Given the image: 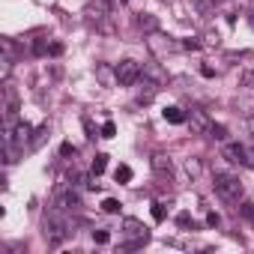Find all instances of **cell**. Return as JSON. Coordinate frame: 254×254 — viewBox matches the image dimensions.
I'll return each instance as SVG.
<instances>
[{"mask_svg":"<svg viewBox=\"0 0 254 254\" xmlns=\"http://www.w3.org/2000/svg\"><path fill=\"white\" fill-rule=\"evenodd\" d=\"M69 233H72V222L63 215V209H54L45 219V239H48V245H60Z\"/></svg>","mask_w":254,"mask_h":254,"instance_id":"obj_1","label":"cell"},{"mask_svg":"<svg viewBox=\"0 0 254 254\" xmlns=\"http://www.w3.org/2000/svg\"><path fill=\"white\" fill-rule=\"evenodd\" d=\"M215 192H219L227 203H239L242 195H245L239 176H233V173H215Z\"/></svg>","mask_w":254,"mask_h":254,"instance_id":"obj_2","label":"cell"},{"mask_svg":"<svg viewBox=\"0 0 254 254\" xmlns=\"http://www.w3.org/2000/svg\"><path fill=\"white\" fill-rule=\"evenodd\" d=\"M114 69H117V84H120V87H132V84H138L141 75H143V66H141L138 60H120Z\"/></svg>","mask_w":254,"mask_h":254,"instance_id":"obj_3","label":"cell"},{"mask_svg":"<svg viewBox=\"0 0 254 254\" xmlns=\"http://www.w3.org/2000/svg\"><path fill=\"white\" fill-rule=\"evenodd\" d=\"M123 233L126 236H132L135 242H129L126 248H138V245H143V242H147V227H143V222H138V219H132V215H129V219H123Z\"/></svg>","mask_w":254,"mask_h":254,"instance_id":"obj_4","label":"cell"},{"mask_svg":"<svg viewBox=\"0 0 254 254\" xmlns=\"http://www.w3.org/2000/svg\"><path fill=\"white\" fill-rule=\"evenodd\" d=\"M222 156H225L230 165H239V168H251V165H254L251 156H248V150L239 147V143H225V147H222Z\"/></svg>","mask_w":254,"mask_h":254,"instance_id":"obj_5","label":"cell"},{"mask_svg":"<svg viewBox=\"0 0 254 254\" xmlns=\"http://www.w3.org/2000/svg\"><path fill=\"white\" fill-rule=\"evenodd\" d=\"M15 114H18V93L9 81H3V117H6V123H15Z\"/></svg>","mask_w":254,"mask_h":254,"instance_id":"obj_6","label":"cell"},{"mask_svg":"<svg viewBox=\"0 0 254 254\" xmlns=\"http://www.w3.org/2000/svg\"><path fill=\"white\" fill-rule=\"evenodd\" d=\"M84 15H87V21L102 24L108 15H111V6H108V0H90V3H87V9H84Z\"/></svg>","mask_w":254,"mask_h":254,"instance_id":"obj_7","label":"cell"},{"mask_svg":"<svg viewBox=\"0 0 254 254\" xmlns=\"http://www.w3.org/2000/svg\"><path fill=\"white\" fill-rule=\"evenodd\" d=\"M78 206H81V195L72 189V186H63L60 195H57V209L69 212V209H78Z\"/></svg>","mask_w":254,"mask_h":254,"instance_id":"obj_8","label":"cell"},{"mask_svg":"<svg viewBox=\"0 0 254 254\" xmlns=\"http://www.w3.org/2000/svg\"><path fill=\"white\" fill-rule=\"evenodd\" d=\"M189 126H192V132H195V135H206V132L212 129V120L206 117L203 108H192V114H189Z\"/></svg>","mask_w":254,"mask_h":254,"instance_id":"obj_9","label":"cell"},{"mask_svg":"<svg viewBox=\"0 0 254 254\" xmlns=\"http://www.w3.org/2000/svg\"><path fill=\"white\" fill-rule=\"evenodd\" d=\"M141 78H143V75H141ZM159 87H162V84H156V81H150V78H143V81L138 84V93H135V99H138L141 105H150V102L156 99Z\"/></svg>","mask_w":254,"mask_h":254,"instance_id":"obj_10","label":"cell"},{"mask_svg":"<svg viewBox=\"0 0 254 254\" xmlns=\"http://www.w3.org/2000/svg\"><path fill=\"white\" fill-rule=\"evenodd\" d=\"M12 135H15V143L24 150V143H30V141H33V138H30V135H33V126H30V123H24V120H15V123H12Z\"/></svg>","mask_w":254,"mask_h":254,"instance_id":"obj_11","label":"cell"},{"mask_svg":"<svg viewBox=\"0 0 254 254\" xmlns=\"http://www.w3.org/2000/svg\"><path fill=\"white\" fill-rule=\"evenodd\" d=\"M150 165H153V170H156L159 176H168V179L173 176V162H170L165 153H156V156L150 159Z\"/></svg>","mask_w":254,"mask_h":254,"instance_id":"obj_12","label":"cell"},{"mask_svg":"<svg viewBox=\"0 0 254 254\" xmlns=\"http://www.w3.org/2000/svg\"><path fill=\"white\" fill-rule=\"evenodd\" d=\"M150 48H153L156 54H165V51H173L176 45L170 42V36H162V33L156 30V33H150Z\"/></svg>","mask_w":254,"mask_h":254,"instance_id":"obj_13","label":"cell"},{"mask_svg":"<svg viewBox=\"0 0 254 254\" xmlns=\"http://www.w3.org/2000/svg\"><path fill=\"white\" fill-rule=\"evenodd\" d=\"M143 78H150L156 84H168V75H165V69L159 63H143Z\"/></svg>","mask_w":254,"mask_h":254,"instance_id":"obj_14","label":"cell"},{"mask_svg":"<svg viewBox=\"0 0 254 254\" xmlns=\"http://www.w3.org/2000/svg\"><path fill=\"white\" fill-rule=\"evenodd\" d=\"M165 120L168 123H173V126H183V123H189V114L183 111V108H176V105H170V108H165Z\"/></svg>","mask_w":254,"mask_h":254,"instance_id":"obj_15","label":"cell"},{"mask_svg":"<svg viewBox=\"0 0 254 254\" xmlns=\"http://www.w3.org/2000/svg\"><path fill=\"white\" fill-rule=\"evenodd\" d=\"M96 75H99V81H102L105 87H111V84H117V69H108V66H99V69H96Z\"/></svg>","mask_w":254,"mask_h":254,"instance_id":"obj_16","label":"cell"},{"mask_svg":"<svg viewBox=\"0 0 254 254\" xmlns=\"http://www.w3.org/2000/svg\"><path fill=\"white\" fill-rule=\"evenodd\" d=\"M138 27H143L147 33H156V30H159V21H156L153 15H141V18H138Z\"/></svg>","mask_w":254,"mask_h":254,"instance_id":"obj_17","label":"cell"},{"mask_svg":"<svg viewBox=\"0 0 254 254\" xmlns=\"http://www.w3.org/2000/svg\"><path fill=\"white\" fill-rule=\"evenodd\" d=\"M114 179H117V183H129V179H132V168H129V165H117Z\"/></svg>","mask_w":254,"mask_h":254,"instance_id":"obj_18","label":"cell"},{"mask_svg":"<svg viewBox=\"0 0 254 254\" xmlns=\"http://www.w3.org/2000/svg\"><path fill=\"white\" fill-rule=\"evenodd\" d=\"M45 135H48V126H39L33 132V141H30V147L36 150V147H42V141H45Z\"/></svg>","mask_w":254,"mask_h":254,"instance_id":"obj_19","label":"cell"},{"mask_svg":"<svg viewBox=\"0 0 254 254\" xmlns=\"http://www.w3.org/2000/svg\"><path fill=\"white\" fill-rule=\"evenodd\" d=\"M102 209H105L108 215H117V212H120V200H114V198H105V200H102Z\"/></svg>","mask_w":254,"mask_h":254,"instance_id":"obj_20","label":"cell"},{"mask_svg":"<svg viewBox=\"0 0 254 254\" xmlns=\"http://www.w3.org/2000/svg\"><path fill=\"white\" fill-rule=\"evenodd\" d=\"M200 45H203L200 39H195V36H189V39H183V42H179L176 48H183V51H198Z\"/></svg>","mask_w":254,"mask_h":254,"instance_id":"obj_21","label":"cell"},{"mask_svg":"<svg viewBox=\"0 0 254 254\" xmlns=\"http://www.w3.org/2000/svg\"><path fill=\"white\" fill-rule=\"evenodd\" d=\"M105 168H108V156H96V159H93V176L105 173Z\"/></svg>","mask_w":254,"mask_h":254,"instance_id":"obj_22","label":"cell"},{"mask_svg":"<svg viewBox=\"0 0 254 254\" xmlns=\"http://www.w3.org/2000/svg\"><path fill=\"white\" fill-rule=\"evenodd\" d=\"M186 173L189 176H200V162L198 159H186Z\"/></svg>","mask_w":254,"mask_h":254,"instance_id":"obj_23","label":"cell"},{"mask_svg":"<svg viewBox=\"0 0 254 254\" xmlns=\"http://www.w3.org/2000/svg\"><path fill=\"white\" fill-rule=\"evenodd\" d=\"M176 225H179V227H192V230H195V222H192V215H189V212H179V215H176Z\"/></svg>","mask_w":254,"mask_h":254,"instance_id":"obj_24","label":"cell"},{"mask_svg":"<svg viewBox=\"0 0 254 254\" xmlns=\"http://www.w3.org/2000/svg\"><path fill=\"white\" fill-rule=\"evenodd\" d=\"M165 215H168L165 203H159V200H156V203H153V219H156V222H165Z\"/></svg>","mask_w":254,"mask_h":254,"instance_id":"obj_25","label":"cell"},{"mask_svg":"<svg viewBox=\"0 0 254 254\" xmlns=\"http://www.w3.org/2000/svg\"><path fill=\"white\" fill-rule=\"evenodd\" d=\"M93 242H96V245L111 242V233H108V230H93Z\"/></svg>","mask_w":254,"mask_h":254,"instance_id":"obj_26","label":"cell"},{"mask_svg":"<svg viewBox=\"0 0 254 254\" xmlns=\"http://www.w3.org/2000/svg\"><path fill=\"white\" fill-rule=\"evenodd\" d=\"M114 135H117V126H114L111 120H108V123L102 126V132H99V138H114Z\"/></svg>","mask_w":254,"mask_h":254,"instance_id":"obj_27","label":"cell"},{"mask_svg":"<svg viewBox=\"0 0 254 254\" xmlns=\"http://www.w3.org/2000/svg\"><path fill=\"white\" fill-rule=\"evenodd\" d=\"M60 153H63V156L69 159V156H75V153H78V147H75V143H69V141H66L63 147H60Z\"/></svg>","mask_w":254,"mask_h":254,"instance_id":"obj_28","label":"cell"},{"mask_svg":"<svg viewBox=\"0 0 254 254\" xmlns=\"http://www.w3.org/2000/svg\"><path fill=\"white\" fill-rule=\"evenodd\" d=\"M209 135H215V138H227V129H225V126H215V123H212Z\"/></svg>","mask_w":254,"mask_h":254,"instance_id":"obj_29","label":"cell"},{"mask_svg":"<svg viewBox=\"0 0 254 254\" xmlns=\"http://www.w3.org/2000/svg\"><path fill=\"white\" fill-rule=\"evenodd\" d=\"M206 225H209V227H219V225H222L219 212H209V215H206Z\"/></svg>","mask_w":254,"mask_h":254,"instance_id":"obj_30","label":"cell"},{"mask_svg":"<svg viewBox=\"0 0 254 254\" xmlns=\"http://www.w3.org/2000/svg\"><path fill=\"white\" fill-rule=\"evenodd\" d=\"M239 212H242V215H248V219H254V203H242V206H239Z\"/></svg>","mask_w":254,"mask_h":254,"instance_id":"obj_31","label":"cell"},{"mask_svg":"<svg viewBox=\"0 0 254 254\" xmlns=\"http://www.w3.org/2000/svg\"><path fill=\"white\" fill-rule=\"evenodd\" d=\"M203 45H219V33H206V42Z\"/></svg>","mask_w":254,"mask_h":254,"instance_id":"obj_32","label":"cell"},{"mask_svg":"<svg viewBox=\"0 0 254 254\" xmlns=\"http://www.w3.org/2000/svg\"><path fill=\"white\" fill-rule=\"evenodd\" d=\"M200 72H203V78H215V69H212V66H203Z\"/></svg>","mask_w":254,"mask_h":254,"instance_id":"obj_33","label":"cell"},{"mask_svg":"<svg viewBox=\"0 0 254 254\" xmlns=\"http://www.w3.org/2000/svg\"><path fill=\"white\" fill-rule=\"evenodd\" d=\"M48 54H54V57H57V54H63V45H60V42H54V45H51V51H48Z\"/></svg>","mask_w":254,"mask_h":254,"instance_id":"obj_34","label":"cell"},{"mask_svg":"<svg viewBox=\"0 0 254 254\" xmlns=\"http://www.w3.org/2000/svg\"><path fill=\"white\" fill-rule=\"evenodd\" d=\"M248 129H251V135H254V120H248Z\"/></svg>","mask_w":254,"mask_h":254,"instance_id":"obj_35","label":"cell"},{"mask_svg":"<svg viewBox=\"0 0 254 254\" xmlns=\"http://www.w3.org/2000/svg\"><path fill=\"white\" fill-rule=\"evenodd\" d=\"M120 3H129V0H120Z\"/></svg>","mask_w":254,"mask_h":254,"instance_id":"obj_36","label":"cell"}]
</instances>
